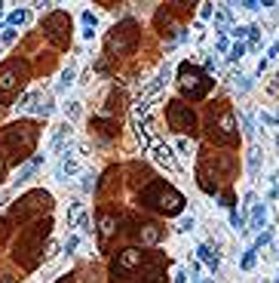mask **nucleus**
Returning <instances> with one entry per match:
<instances>
[{"label": "nucleus", "instance_id": "1", "mask_svg": "<svg viewBox=\"0 0 279 283\" xmlns=\"http://www.w3.org/2000/svg\"><path fill=\"white\" fill-rule=\"evenodd\" d=\"M49 234H52V219L49 216L28 222L25 228L19 231L16 243H13V258L25 271H37L40 262H43V256H46L43 246H46V240H49Z\"/></svg>", "mask_w": 279, "mask_h": 283}, {"label": "nucleus", "instance_id": "2", "mask_svg": "<svg viewBox=\"0 0 279 283\" xmlns=\"http://www.w3.org/2000/svg\"><path fill=\"white\" fill-rule=\"evenodd\" d=\"M40 139V123L37 120H16L9 127H0V145L9 163H22L28 160L34 145Z\"/></svg>", "mask_w": 279, "mask_h": 283}, {"label": "nucleus", "instance_id": "3", "mask_svg": "<svg viewBox=\"0 0 279 283\" xmlns=\"http://www.w3.org/2000/svg\"><path fill=\"white\" fill-rule=\"evenodd\" d=\"M138 203L150 212H160V216L172 219V216H181L184 212V203L187 200H184V194L175 185H169L166 179H154L150 185H144L138 191Z\"/></svg>", "mask_w": 279, "mask_h": 283}, {"label": "nucleus", "instance_id": "4", "mask_svg": "<svg viewBox=\"0 0 279 283\" xmlns=\"http://www.w3.org/2000/svg\"><path fill=\"white\" fill-rule=\"evenodd\" d=\"M52 194L46 188H31V191H25L16 203H13V209H9V222L13 225H28V222H34V219H43V216H49L52 212Z\"/></svg>", "mask_w": 279, "mask_h": 283}, {"label": "nucleus", "instance_id": "5", "mask_svg": "<svg viewBox=\"0 0 279 283\" xmlns=\"http://www.w3.org/2000/svg\"><path fill=\"white\" fill-rule=\"evenodd\" d=\"M178 89L184 102H203L209 93L215 89V77L206 74V68L193 65V62H181L178 65Z\"/></svg>", "mask_w": 279, "mask_h": 283}, {"label": "nucleus", "instance_id": "6", "mask_svg": "<svg viewBox=\"0 0 279 283\" xmlns=\"http://www.w3.org/2000/svg\"><path fill=\"white\" fill-rule=\"evenodd\" d=\"M138 43H141V25L135 19H123L111 28L104 50H108V55H129L138 50Z\"/></svg>", "mask_w": 279, "mask_h": 283}, {"label": "nucleus", "instance_id": "7", "mask_svg": "<svg viewBox=\"0 0 279 283\" xmlns=\"http://www.w3.org/2000/svg\"><path fill=\"white\" fill-rule=\"evenodd\" d=\"M209 142L221 145V148H236L239 145V129H236V117L230 108H218L209 114Z\"/></svg>", "mask_w": 279, "mask_h": 283}, {"label": "nucleus", "instance_id": "8", "mask_svg": "<svg viewBox=\"0 0 279 283\" xmlns=\"http://www.w3.org/2000/svg\"><path fill=\"white\" fill-rule=\"evenodd\" d=\"M166 127L175 135H190L193 139L200 132V120H196V111L184 99H172L166 102Z\"/></svg>", "mask_w": 279, "mask_h": 283}, {"label": "nucleus", "instance_id": "9", "mask_svg": "<svg viewBox=\"0 0 279 283\" xmlns=\"http://www.w3.org/2000/svg\"><path fill=\"white\" fill-rule=\"evenodd\" d=\"M40 31L59 52H65L68 47H71V16H68L65 9H52V13L43 19Z\"/></svg>", "mask_w": 279, "mask_h": 283}, {"label": "nucleus", "instance_id": "10", "mask_svg": "<svg viewBox=\"0 0 279 283\" xmlns=\"http://www.w3.org/2000/svg\"><path fill=\"white\" fill-rule=\"evenodd\" d=\"M28 77H31V68L25 59H9L0 65V99H13V93H19L22 86L28 83Z\"/></svg>", "mask_w": 279, "mask_h": 283}, {"label": "nucleus", "instance_id": "11", "mask_svg": "<svg viewBox=\"0 0 279 283\" xmlns=\"http://www.w3.org/2000/svg\"><path fill=\"white\" fill-rule=\"evenodd\" d=\"M141 258H144V253L138 250V246L120 250L117 256H114V262H111V280L114 283H129L135 277V271L141 268Z\"/></svg>", "mask_w": 279, "mask_h": 283}, {"label": "nucleus", "instance_id": "12", "mask_svg": "<svg viewBox=\"0 0 279 283\" xmlns=\"http://www.w3.org/2000/svg\"><path fill=\"white\" fill-rule=\"evenodd\" d=\"M120 231H123V216H120L117 209L101 206V209H98V250L108 253L111 243L120 237Z\"/></svg>", "mask_w": 279, "mask_h": 283}, {"label": "nucleus", "instance_id": "13", "mask_svg": "<svg viewBox=\"0 0 279 283\" xmlns=\"http://www.w3.org/2000/svg\"><path fill=\"white\" fill-rule=\"evenodd\" d=\"M150 157H154V160L160 163V166H166L169 169V173H178V160H175V151H172V145H166V142H154V145H150Z\"/></svg>", "mask_w": 279, "mask_h": 283}, {"label": "nucleus", "instance_id": "14", "mask_svg": "<svg viewBox=\"0 0 279 283\" xmlns=\"http://www.w3.org/2000/svg\"><path fill=\"white\" fill-rule=\"evenodd\" d=\"M126 173H129L132 179H129V182H132V188H138V191H141L144 185H150V182H154V173H150V166H144V163H138V160H132L129 166H126Z\"/></svg>", "mask_w": 279, "mask_h": 283}, {"label": "nucleus", "instance_id": "15", "mask_svg": "<svg viewBox=\"0 0 279 283\" xmlns=\"http://www.w3.org/2000/svg\"><path fill=\"white\" fill-rule=\"evenodd\" d=\"M89 127L95 129L101 139H117V132H120V129H117V120H114V117H104V114L92 117V120H89Z\"/></svg>", "mask_w": 279, "mask_h": 283}, {"label": "nucleus", "instance_id": "16", "mask_svg": "<svg viewBox=\"0 0 279 283\" xmlns=\"http://www.w3.org/2000/svg\"><path fill=\"white\" fill-rule=\"evenodd\" d=\"M40 166H43V154H34L31 160H28L25 166H22V169H19V176H16V188H19V185H25L28 179H31L34 173H37V169H40Z\"/></svg>", "mask_w": 279, "mask_h": 283}, {"label": "nucleus", "instance_id": "17", "mask_svg": "<svg viewBox=\"0 0 279 283\" xmlns=\"http://www.w3.org/2000/svg\"><path fill=\"white\" fill-rule=\"evenodd\" d=\"M196 258H200V262L209 268V271H218V256H215V250L209 243H200L196 246Z\"/></svg>", "mask_w": 279, "mask_h": 283}, {"label": "nucleus", "instance_id": "18", "mask_svg": "<svg viewBox=\"0 0 279 283\" xmlns=\"http://www.w3.org/2000/svg\"><path fill=\"white\" fill-rule=\"evenodd\" d=\"M264 222H267V206H264V203H255V206H252V222H249V228L246 231H264Z\"/></svg>", "mask_w": 279, "mask_h": 283}, {"label": "nucleus", "instance_id": "19", "mask_svg": "<svg viewBox=\"0 0 279 283\" xmlns=\"http://www.w3.org/2000/svg\"><path fill=\"white\" fill-rule=\"evenodd\" d=\"M28 22V9H13V13L6 16V28H19Z\"/></svg>", "mask_w": 279, "mask_h": 283}, {"label": "nucleus", "instance_id": "20", "mask_svg": "<svg viewBox=\"0 0 279 283\" xmlns=\"http://www.w3.org/2000/svg\"><path fill=\"white\" fill-rule=\"evenodd\" d=\"M255 262H258V250H255V246H249V250L242 253V258H239V268H242V271H252Z\"/></svg>", "mask_w": 279, "mask_h": 283}, {"label": "nucleus", "instance_id": "21", "mask_svg": "<svg viewBox=\"0 0 279 283\" xmlns=\"http://www.w3.org/2000/svg\"><path fill=\"white\" fill-rule=\"evenodd\" d=\"M218 200H221V206H224L227 212H230V209H236V194H233L230 188H227V191H221V194H218Z\"/></svg>", "mask_w": 279, "mask_h": 283}, {"label": "nucleus", "instance_id": "22", "mask_svg": "<svg viewBox=\"0 0 279 283\" xmlns=\"http://www.w3.org/2000/svg\"><path fill=\"white\" fill-rule=\"evenodd\" d=\"M246 52H249V47H246V43H233V47H230V52H227V59H230V62H239Z\"/></svg>", "mask_w": 279, "mask_h": 283}, {"label": "nucleus", "instance_id": "23", "mask_svg": "<svg viewBox=\"0 0 279 283\" xmlns=\"http://www.w3.org/2000/svg\"><path fill=\"white\" fill-rule=\"evenodd\" d=\"M270 240H273V231H267V228H264L258 237H255V243H252V246H255V250H261V246H267Z\"/></svg>", "mask_w": 279, "mask_h": 283}, {"label": "nucleus", "instance_id": "24", "mask_svg": "<svg viewBox=\"0 0 279 283\" xmlns=\"http://www.w3.org/2000/svg\"><path fill=\"white\" fill-rule=\"evenodd\" d=\"M129 283H166V277H141V274H135Z\"/></svg>", "mask_w": 279, "mask_h": 283}, {"label": "nucleus", "instance_id": "25", "mask_svg": "<svg viewBox=\"0 0 279 283\" xmlns=\"http://www.w3.org/2000/svg\"><path fill=\"white\" fill-rule=\"evenodd\" d=\"M6 173H9V160H6V154L0 151V185H3V179H6Z\"/></svg>", "mask_w": 279, "mask_h": 283}, {"label": "nucleus", "instance_id": "26", "mask_svg": "<svg viewBox=\"0 0 279 283\" xmlns=\"http://www.w3.org/2000/svg\"><path fill=\"white\" fill-rule=\"evenodd\" d=\"M230 34L242 43V37H249V25H236V28H230Z\"/></svg>", "mask_w": 279, "mask_h": 283}, {"label": "nucleus", "instance_id": "27", "mask_svg": "<svg viewBox=\"0 0 279 283\" xmlns=\"http://www.w3.org/2000/svg\"><path fill=\"white\" fill-rule=\"evenodd\" d=\"M80 19H83V25H86V28H95V13H92V9H86V13L80 16Z\"/></svg>", "mask_w": 279, "mask_h": 283}, {"label": "nucleus", "instance_id": "28", "mask_svg": "<svg viewBox=\"0 0 279 283\" xmlns=\"http://www.w3.org/2000/svg\"><path fill=\"white\" fill-rule=\"evenodd\" d=\"M0 43H6V47H9V43H16V31H13V28H3V37H0Z\"/></svg>", "mask_w": 279, "mask_h": 283}, {"label": "nucleus", "instance_id": "29", "mask_svg": "<svg viewBox=\"0 0 279 283\" xmlns=\"http://www.w3.org/2000/svg\"><path fill=\"white\" fill-rule=\"evenodd\" d=\"M77 243H80V237L74 234V237H68V240H65V253H74L77 250Z\"/></svg>", "mask_w": 279, "mask_h": 283}, {"label": "nucleus", "instance_id": "30", "mask_svg": "<svg viewBox=\"0 0 279 283\" xmlns=\"http://www.w3.org/2000/svg\"><path fill=\"white\" fill-rule=\"evenodd\" d=\"M249 169H252V173H258V151H249Z\"/></svg>", "mask_w": 279, "mask_h": 283}, {"label": "nucleus", "instance_id": "31", "mask_svg": "<svg viewBox=\"0 0 279 283\" xmlns=\"http://www.w3.org/2000/svg\"><path fill=\"white\" fill-rule=\"evenodd\" d=\"M215 47H218V52H230V43H227V37H224V34L218 37V43H215Z\"/></svg>", "mask_w": 279, "mask_h": 283}, {"label": "nucleus", "instance_id": "32", "mask_svg": "<svg viewBox=\"0 0 279 283\" xmlns=\"http://www.w3.org/2000/svg\"><path fill=\"white\" fill-rule=\"evenodd\" d=\"M74 83V68H68V71L62 74V86H71Z\"/></svg>", "mask_w": 279, "mask_h": 283}, {"label": "nucleus", "instance_id": "33", "mask_svg": "<svg viewBox=\"0 0 279 283\" xmlns=\"http://www.w3.org/2000/svg\"><path fill=\"white\" fill-rule=\"evenodd\" d=\"M239 6H246V9H252V13H258V9L267 6V3H258V0H246V3H239Z\"/></svg>", "mask_w": 279, "mask_h": 283}, {"label": "nucleus", "instance_id": "34", "mask_svg": "<svg viewBox=\"0 0 279 283\" xmlns=\"http://www.w3.org/2000/svg\"><path fill=\"white\" fill-rule=\"evenodd\" d=\"M200 19H212V3H200Z\"/></svg>", "mask_w": 279, "mask_h": 283}, {"label": "nucleus", "instance_id": "35", "mask_svg": "<svg viewBox=\"0 0 279 283\" xmlns=\"http://www.w3.org/2000/svg\"><path fill=\"white\" fill-rule=\"evenodd\" d=\"M178 151H181V154H190V151H193V145H190L187 139H181V142H178Z\"/></svg>", "mask_w": 279, "mask_h": 283}, {"label": "nucleus", "instance_id": "36", "mask_svg": "<svg viewBox=\"0 0 279 283\" xmlns=\"http://www.w3.org/2000/svg\"><path fill=\"white\" fill-rule=\"evenodd\" d=\"M178 231H193V216H190V219H181V225H178Z\"/></svg>", "mask_w": 279, "mask_h": 283}, {"label": "nucleus", "instance_id": "37", "mask_svg": "<svg viewBox=\"0 0 279 283\" xmlns=\"http://www.w3.org/2000/svg\"><path fill=\"white\" fill-rule=\"evenodd\" d=\"M172 283H187V271H178V274H175V280H172Z\"/></svg>", "mask_w": 279, "mask_h": 283}, {"label": "nucleus", "instance_id": "38", "mask_svg": "<svg viewBox=\"0 0 279 283\" xmlns=\"http://www.w3.org/2000/svg\"><path fill=\"white\" fill-rule=\"evenodd\" d=\"M0 283H19V277H13V274H0Z\"/></svg>", "mask_w": 279, "mask_h": 283}, {"label": "nucleus", "instance_id": "39", "mask_svg": "<svg viewBox=\"0 0 279 283\" xmlns=\"http://www.w3.org/2000/svg\"><path fill=\"white\" fill-rule=\"evenodd\" d=\"M267 55H279V40H276L273 47H270V52H267Z\"/></svg>", "mask_w": 279, "mask_h": 283}, {"label": "nucleus", "instance_id": "40", "mask_svg": "<svg viewBox=\"0 0 279 283\" xmlns=\"http://www.w3.org/2000/svg\"><path fill=\"white\" fill-rule=\"evenodd\" d=\"M59 283H71V274H68V277H62V280H59Z\"/></svg>", "mask_w": 279, "mask_h": 283}, {"label": "nucleus", "instance_id": "41", "mask_svg": "<svg viewBox=\"0 0 279 283\" xmlns=\"http://www.w3.org/2000/svg\"><path fill=\"white\" fill-rule=\"evenodd\" d=\"M276 86H279V74H276Z\"/></svg>", "mask_w": 279, "mask_h": 283}, {"label": "nucleus", "instance_id": "42", "mask_svg": "<svg viewBox=\"0 0 279 283\" xmlns=\"http://www.w3.org/2000/svg\"><path fill=\"white\" fill-rule=\"evenodd\" d=\"M0 13H3V3H0Z\"/></svg>", "mask_w": 279, "mask_h": 283}]
</instances>
